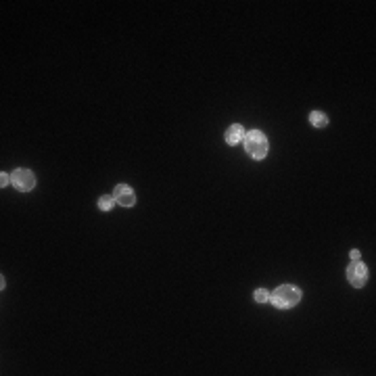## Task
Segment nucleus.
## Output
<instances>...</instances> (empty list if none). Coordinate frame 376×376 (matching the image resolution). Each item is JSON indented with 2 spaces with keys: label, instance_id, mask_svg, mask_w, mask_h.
Instances as JSON below:
<instances>
[{
  "label": "nucleus",
  "instance_id": "nucleus-9",
  "mask_svg": "<svg viewBox=\"0 0 376 376\" xmlns=\"http://www.w3.org/2000/svg\"><path fill=\"white\" fill-rule=\"evenodd\" d=\"M270 299V295L266 293V291H257L255 293V301H259V303H266Z\"/></svg>",
  "mask_w": 376,
  "mask_h": 376
},
{
  "label": "nucleus",
  "instance_id": "nucleus-10",
  "mask_svg": "<svg viewBox=\"0 0 376 376\" xmlns=\"http://www.w3.org/2000/svg\"><path fill=\"white\" fill-rule=\"evenodd\" d=\"M0 184H2V188L8 184V176H6V173H2V176H0Z\"/></svg>",
  "mask_w": 376,
  "mask_h": 376
},
{
  "label": "nucleus",
  "instance_id": "nucleus-2",
  "mask_svg": "<svg viewBox=\"0 0 376 376\" xmlns=\"http://www.w3.org/2000/svg\"><path fill=\"white\" fill-rule=\"evenodd\" d=\"M244 151H247L253 159H264L268 155V138L259 130H251L244 136Z\"/></svg>",
  "mask_w": 376,
  "mask_h": 376
},
{
  "label": "nucleus",
  "instance_id": "nucleus-4",
  "mask_svg": "<svg viewBox=\"0 0 376 376\" xmlns=\"http://www.w3.org/2000/svg\"><path fill=\"white\" fill-rule=\"evenodd\" d=\"M11 182L15 184V188H19L23 192H28V190H32L34 186H36V178H34V173L30 170H17V171H13Z\"/></svg>",
  "mask_w": 376,
  "mask_h": 376
},
{
  "label": "nucleus",
  "instance_id": "nucleus-7",
  "mask_svg": "<svg viewBox=\"0 0 376 376\" xmlns=\"http://www.w3.org/2000/svg\"><path fill=\"white\" fill-rule=\"evenodd\" d=\"M309 119H311V124L316 126V128H326L328 126V117L322 111H313L311 115H309Z\"/></svg>",
  "mask_w": 376,
  "mask_h": 376
},
{
  "label": "nucleus",
  "instance_id": "nucleus-3",
  "mask_svg": "<svg viewBox=\"0 0 376 376\" xmlns=\"http://www.w3.org/2000/svg\"><path fill=\"white\" fill-rule=\"evenodd\" d=\"M347 278L355 288H360V286H364L366 280H368V268H366L360 259H353L347 268Z\"/></svg>",
  "mask_w": 376,
  "mask_h": 376
},
{
  "label": "nucleus",
  "instance_id": "nucleus-6",
  "mask_svg": "<svg viewBox=\"0 0 376 376\" xmlns=\"http://www.w3.org/2000/svg\"><path fill=\"white\" fill-rule=\"evenodd\" d=\"M240 140H244V130L240 126H230L228 130H226V142L228 144H239Z\"/></svg>",
  "mask_w": 376,
  "mask_h": 376
},
{
  "label": "nucleus",
  "instance_id": "nucleus-8",
  "mask_svg": "<svg viewBox=\"0 0 376 376\" xmlns=\"http://www.w3.org/2000/svg\"><path fill=\"white\" fill-rule=\"evenodd\" d=\"M113 203H115V199L109 197V195H104V197L99 199V207L103 209V211H109V209L113 207Z\"/></svg>",
  "mask_w": 376,
  "mask_h": 376
},
{
  "label": "nucleus",
  "instance_id": "nucleus-11",
  "mask_svg": "<svg viewBox=\"0 0 376 376\" xmlns=\"http://www.w3.org/2000/svg\"><path fill=\"white\" fill-rule=\"evenodd\" d=\"M351 259H360V251L353 249V251H351Z\"/></svg>",
  "mask_w": 376,
  "mask_h": 376
},
{
  "label": "nucleus",
  "instance_id": "nucleus-5",
  "mask_svg": "<svg viewBox=\"0 0 376 376\" xmlns=\"http://www.w3.org/2000/svg\"><path fill=\"white\" fill-rule=\"evenodd\" d=\"M113 199H115V203L124 205V207H132L136 203V192L128 184H119L115 188V192H113Z\"/></svg>",
  "mask_w": 376,
  "mask_h": 376
},
{
  "label": "nucleus",
  "instance_id": "nucleus-1",
  "mask_svg": "<svg viewBox=\"0 0 376 376\" xmlns=\"http://www.w3.org/2000/svg\"><path fill=\"white\" fill-rule=\"evenodd\" d=\"M301 301V291L293 284H282L278 286L274 295H272V303L276 305V308L280 309H286V308H293V305H297Z\"/></svg>",
  "mask_w": 376,
  "mask_h": 376
}]
</instances>
